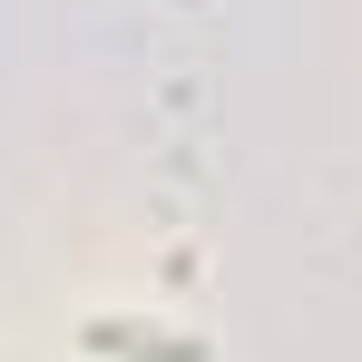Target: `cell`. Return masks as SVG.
<instances>
[{
	"label": "cell",
	"instance_id": "cell-1",
	"mask_svg": "<svg viewBox=\"0 0 362 362\" xmlns=\"http://www.w3.org/2000/svg\"><path fill=\"white\" fill-rule=\"evenodd\" d=\"M88 353L108 362H206L196 333H147V323H88Z\"/></svg>",
	"mask_w": 362,
	"mask_h": 362
}]
</instances>
